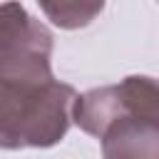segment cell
<instances>
[{
	"label": "cell",
	"instance_id": "6da1fadb",
	"mask_svg": "<svg viewBox=\"0 0 159 159\" xmlns=\"http://www.w3.org/2000/svg\"><path fill=\"white\" fill-rule=\"evenodd\" d=\"M72 122L102 142L104 159H159V80L129 75L77 94Z\"/></svg>",
	"mask_w": 159,
	"mask_h": 159
},
{
	"label": "cell",
	"instance_id": "7a4b0ae2",
	"mask_svg": "<svg viewBox=\"0 0 159 159\" xmlns=\"http://www.w3.org/2000/svg\"><path fill=\"white\" fill-rule=\"evenodd\" d=\"M77 92L67 82L37 89H0V149H45L67 134Z\"/></svg>",
	"mask_w": 159,
	"mask_h": 159
},
{
	"label": "cell",
	"instance_id": "3957f363",
	"mask_svg": "<svg viewBox=\"0 0 159 159\" xmlns=\"http://www.w3.org/2000/svg\"><path fill=\"white\" fill-rule=\"evenodd\" d=\"M52 35L25 5H0V89H37L52 77Z\"/></svg>",
	"mask_w": 159,
	"mask_h": 159
},
{
	"label": "cell",
	"instance_id": "277c9868",
	"mask_svg": "<svg viewBox=\"0 0 159 159\" xmlns=\"http://www.w3.org/2000/svg\"><path fill=\"white\" fill-rule=\"evenodd\" d=\"M102 2H42L40 10L57 25L65 30H77L89 25L99 12H102Z\"/></svg>",
	"mask_w": 159,
	"mask_h": 159
}]
</instances>
